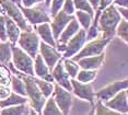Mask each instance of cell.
Returning a JSON list of instances; mask_svg holds the SVG:
<instances>
[{"instance_id": "obj_13", "label": "cell", "mask_w": 128, "mask_h": 115, "mask_svg": "<svg viewBox=\"0 0 128 115\" xmlns=\"http://www.w3.org/2000/svg\"><path fill=\"white\" fill-rule=\"evenodd\" d=\"M127 89L120 90L117 92L113 98L103 102L110 110L117 112L119 114H127L128 113V101H127Z\"/></svg>"}, {"instance_id": "obj_16", "label": "cell", "mask_w": 128, "mask_h": 115, "mask_svg": "<svg viewBox=\"0 0 128 115\" xmlns=\"http://www.w3.org/2000/svg\"><path fill=\"white\" fill-rule=\"evenodd\" d=\"M33 69H34V76L35 77L44 79V80L49 81V82H54V79H53V77H52L50 71H49L48 66L45 64V61L43 60L42 56L40 54H37L35 57H34Z\"/></svg>"}, {"instance_id": "obj_38", "label": "cell", "mask_w": 128, "mask_h": 115, "mask_svg": "<svg viewBox=\"0 0 128 115\" xmlns=\"http://www.w3.org/2000/svg\"><path fill=\"white\" fill-rule=\"evenodd\" d=\"M116 9H117L118 13L120 14V17L123 18V19L127 20V18H128V10H127V7H116Z\"/></svg>"}, {"instance_id": "obj_18", "label": "cell", "mask_w": 128, "mask_h": 115, "mask_svg": "<svg viewBox=\"0 0 128 115\" xmlns=\"http://www.w3.org/2000/svg\"><path fill=\"white\" fill-rule=\"evenodd\" d=\"M35 29H36V33L38 35L40 40H42V42H45L49 44V45L56 47V40L54 38L49 22L40 23V24L35 25Z\"/></svg>"}, {"instance_id": "obj_2", "label": "cell", "mask_w": 128, "mask_h": 115, "mask_svg": "<svg viewBox=\"0 0 128 115\" xmlns=\"http://www.w3.org/2000/svg\"><path fill=\"white\" fill-rule=\"evenodd\" d=\"M12 70L16 72V75H18L24 81L28 102L30 104V106L32 107V110H34L37 114H42V110H43V106H44V103L46 101V98L40 91L35 80H34V76H30V75H26V73L16 71L13 68Z\"/></svg>"}, {"instance_id": "obj_30", "label": "cell", "mask_w": 128, "mask_h": 115, "mask_svg": "<svg viewBox=\"0 0 128 115\" xmlns=\"http://www.w3.org/2000/svg\"><path fill=\"white\" fill-rule=\"evenodd\" d=\"M115 34L117 35L119 38H122L125 43L128 42V23H127V20L122 19L120 21L118 22V24L115 29Z\"/></svg>"}, {"instance_id": "obj_1", "label": "cell", "mask_w": 128, "mask_h": 115, "mask_svg": "<svg viewBox=\"0 0 128 115\" xmlns=\"http://www.w3.org/2000/svg\"><path fill=\"white\" fill-rule=\"evenodd\" d=\"M123 18L118 13L116 6L113 4L108 5L107 7L102 9L100 16L98 19V30L102 32V37L112 40L115 35V29L117 26L118 22Z\"/></svg>"}, {"instance_id": "obj_33", "label": "cell", "mask_w": 128, "mask_h": 115, "mask_svg": "<svg viewBox=\"0 0 128 115\" xmlns=\"http://www.w3.org/2000/svg\"><path fill=\"white\" fill-rule=\"evenodd\" d=\"M95 113L98 115H103V114H110V115H119V113L117 112L110 110L106 106L105 104H104L103 102L98 101V103H96V108H95Z\"/></svg>"}, {"instance_id": "obj_27", "label": "cell", "mask_w": 128, "mask_h": 115, "mask_svg": "<svg viewBox=\"0 0 128 115\" xmlns=\"http://www.w3.org/2000/svg\"><path fill=\"white\" fill-rule=\"evenodd\" d=\"M11 61V43L0 42V64L8 65Z\"/></svg>"}, {"instance_id": "obj_8", "label": "cell", "mask_w": 128, "mask_h": 115, "mask_svg": "<svg viewBox=\"0 0 128 115\" xmlns=\"http://www.w3.org/2000/svg\"><path fill=\"white\" fill-rule=\"evenodd\" d=\"M86 42V30L80 28V30L72 36L70 40L67 41L66 43V49L62 53L64 58H71L72 56H74L82 48L84 43Z\"/></svg>"}, {"instance_id": "obj_29", "label": "cell", "mask_w": 128, "mask_h": 115, "mask_svg": "<svg viewBox=\"0 0 128 115\" xmlns=\"http://www.w3.org/2000/svg\"><path fill=\"white\" fill-rule=\"evenodd\" d=\"M62 65H64V68H65L67 73L69 75V77H70L71 79L76 78V76H77V73L80 69V67H79V65L77 64V61L72 60L71 58H64Z\"/></svg>"}, {"instance_id": "obj_10", "label": "cell", "mask_w": 128, "mask_h": 115, "mask_svg": "<svg viewBox=\"0 0 128 115\" xmlns=\"http://www.w3.org/2000/svg\"><path fill=\"white\" fill-rule=\"evenodd\" d=\"M70 82H71V91L77 98L81 100H86V101H89L91 103L94 102L95 92L93 91L92 84L90 82L84 83V82L78 81L74 78L70 79Z\"/></svg>"}, {"instance_id": "obj_11", "label": "cell", "mask_w": 128, "mask_h": 115, "mask_svg": "<svg viewBox=\"0 0 128 115\" xmlns=\"http://www.w3.org/2000/svg\"><path fill=\"white\" fill-rule=\"evenodd\" d=\"M127 87H128L127 79L112 82V83L107 84L106 87L100 89L98 92H95V98L101 102H105L107 100H110V98H113V96L117 92H119L120 90L127 89Z\"/></svg>"}, {"instance_id": "obj_6", "label": "cell", "mask_w": 128, "mask_h": 115, "mask_svg": "<svg viewBox=\"0 0 128 115\" xmlns=\"http://www.w3.org/2000/svg\"><path fill=\"white\" fill-rule=\"evenodd\" d=\"M0 5H1L2 9H4V13L8 14V17H9L11 20H13L22 31H31L32 30L31 25L28 24L25 17L23 16V13H22L19 6H16L14 2L11 1V0H0Z\"/></svg>"}, {"instance_id": "obj_7", "label": "cell", "mask_w": 128, "mask_h": 115, "mask_svg": "<svg viewBox=\"0 0 128 115\" xmlns=\"http://www.w3.org/2000/svg\"><path fill=\"white\" fill-rule=\"evenodd\" d=\"M52 96L54 98L59 110L62 111V114H69L72 105V95L70 91L66 90L65 88L60 87L59 84L55 83Z\"/></svg>"}, {"instance_id": "obj_14", "label": "cell", "mask_w": 128, "mask_h": 115, "mask_svg": "<svg viewBox=\"0 0 128 115\" xmlns=\"http://www.w3.org/2000/svg\"><path fill=\"white\" fill-rule=\"evenodd\" d=\"M52 77H53L54 81L60 87L65 88L66 90L71 91V82H70V77L67 73V71L64 68L62 60H58L57 64L52 68Z\"/></svg>"}, {"instance_id": "obj_34", "label": "cell", "mask_w": 128, "mask_h": 115, "mask_svg": "<svg viewBox=\"0 0 128 115\" xmlns=\"http://www.w3.org/2000/svg\"><path fill=\"white\" fill-rule=\"evenodd\" d=\"M6 14H0V42H6L7 38V28H6Z\"/></svg>"}, {"instance_id": "obj_25", "label": "cell", "mask_w": 128, "mask_h": 115, "mask_svg": "<svg viewBox=\"0 0 128 115\" xmlns=\"http://www.w3.org/2000/svg\"><path fill=\"white\" fill-rule=\"evenodd\" d=\"M34 80H35L37 87H38L40 91L43 93V95L45 96L46 99L49 98V96L53 94V91H54V82H49V81H46L44 79H40V78H37V77L34 76Z\"/></svg>"}, {"instance_id": "obj_39", "label": "cell", "mask_w": 128, "mask_h": 115, "mask_svg": "<svg viewBox=\"0 0 128 115\" xmlns=\"http://www.w3.org/2000/svg\"><path fill=\"white\" fill-rule=\"evenodd\" d=\"M112 4L116 6V7H127L128 0H113Z\"/></svg>"}, {"instance_id": "obj_3", "label": "cell", "mask_w": 128, "mask_h": 115, "mask_svg": "<svg viewBox=\"0 0 128 115\" xmlns=\"http://www.w3.org/2000/svg\"><path fill=\"white\" fill-rule=\"evenodd\" d=\"M33 60L28 53H25L22 48H20L16 45L11 44V61L14 68L20 72L26 73L30 76H34V69H33Z\"/></svg>"}, {"instance_id": "obj_35", "label": "cell", "mask_w": 128, "mask_h": 115, "mask_svg": "<svg viewBox=\"0 0 128 115\" xmlns=\"http://www.w3.org/2000/svg\"><path fill=\"white\" fill-rule=\"evenodd\" d=\"M60 10H62L65 13L67 14H70V16H74L76 9H74V1L72 0H65L64 1V4L62 6V9Z\"/></svg>"}, {"instance_id": "obj_4", "label": "cell", "mask_w": 128, "mask_h": 115, "mask_svg": "<svg viewBox=\"0 0 128 115\" xmlns=\"http://www.w3.org/2000/svg\"><path fill=\"white\" fill-rule=\"evenodd\" d=\"M110 40L104 37H96L94 40L86 41L82 46V48L74 56H72L71 59L77 61L80 58L86 57V56H94V55H100L102 53H104L105 47L108 45Z\"/></svg>"}, {"instance_id": "obj_20", "label": "cell", "mask_w": 128, "mask_h": 115, "mask_svg": "<svg viewBox=\"0 0 128 115\" xmlns=\"http://www.w3.org/2000/svg\"><path fill=\"white\" fill-rule=\"evenodd\" d=\"M31 106L28 105V102L22 103V104H16L12 106H8L0 108V114L2 115H25L31 113Z\"/></svg>"}, {"instance_id": "obj_37", "label": "cell", "mask_w": 128, "mask_h": 115, "mask_svg": "<svg viewBox=\"0 0 128 115\" xmlns=\"http://www.w3.org/2000/svg\"><path fill=\"white\" fill-rule=\"evenodd\" d=\"M10 92H11V89L9 88V85L0 84V100L6 99L10 94Z\"/></svg>"}, {"instance_id": "obj_44", "label": "cell", "mask_w": 128, "mask_h": 115, "mask_svg": "<svg viewBox=\"0 0 128 115\" xmlns=\"http://www.w3.org/2000/svg\"><path fill=\"white\" fill-rule=\"evenodd\" d=\"M2 13H4V9H2V7H1V5H0V14H2Z\"/></svg>"}, {"instance_id": "obj_24", "label": "cell", "mask_w": 128, "mask_h": 115, "mask_svg": "<svg viewBox=\"0 0 128 115\" xmlns=\"http://www.w3.org/2000/svg\"><path fill=\"white\" fill-rule=\"evenodd\" d=\"M74 14V18L77 19L78 23H79L80 28L86 31L88 30V28L91 25V23L93 21V16L86 12V11H80V10H76Z\"/></svg>"}, {"instance_id": "obj_26", "label": "cell", "mask_w": 128, "mask_h": 115, "mask_svg": "<svg viewBox=\"0 0 128 115\" xmlns=\"http://www.w3.org/2000/svg\"><path fill=\"white\" fill-rule=\"evenodd\" d=\"M42 114H46V115L62 114V111L59 110V107H58V105L56 104V102H55V100L52 95L46 99L44 106H43V110H42Z\"/></svg>"}, {"instance_id": "obj_22", "label": "cell", "mask_w": 128, "mask_h": 115, "mask_svg": "<svg viewBox=\"0 0 128 115\" xmlns=\"http://www.w3.org/2000/svg\"><path fill=\"white\" fill-rule=\"evenodd\" d=\"M26 102H28L26 96L20 95V94L11 91L10 94L6 99L0 100V108L12 106V105H16V104H22V103H26Z\"/></svg>"}, {"instance_id": "obj_43", "label": "cell", "mask_w": 128, "mask_h": 115, "mask_svg": "<svg viewBox=\"0 0 128 115\" xmlns=\"http://www.w3.org/2000/svg\"><path fill=\"white\" fill-rule=\"evenodd\" d=\"M50 1H52V0H45V6H46V7H49V5H50Z\"/></svg>"}, {"instance_id": "obj_42", "label": "cell", "mask_w": 128, "mask_h": 115, "mask_svg": "<svg viewBox=\"0 0 128 115\" xmlns=\"http://www.w3.org/2000/svg\"><path fill=\"white\" fill-rule=\"evenodd\" d=\"M91 5V7L93 8V10H98V6H100V0H88Z\"/></svg>"}, {"instance_id": "obj_28", "label": "cell", "mask_w": 128, "mask_h": 115, "mask_svg": "<svg viewBox=\"0 0 128 115\" xmlns=\"http://www.w3.org/2000/svg\"><path fill=\"white\" fill-rule=\"evenodd\" d=\"M96 77V70H90V69H79L77 76L74 79H77L80 82H84V83H88L91 82L95 79Z\"/></svg>"}, {"instance_id": "obj_36", "label": "cell", "mask_w": 128, "mask_h": 115, "mask_svg": "<svg viewBox=\"0 0 128 115\" xmlns=\"http://www.w3.org/2000/svg\"><path fill=\"white\" fill-rule=\"evenodd\" d=\"M64 1L65 0H52L50 1V14H52V17L55 16L58 11L62 9V6L64 4Z\"/></svg>"}, {"instance_id": "obj_23", "label": "cell", "mask_w": 128, "mask_h": 115, "mask_svg": "<svg viewBox=\"0 0 128 115\" xmlns=\"http://www.w3.org/2000/svg\"><path fill=\"white\" fill-rule=\"evenodd\" d=\"M10 89L12 92H16L20 95L26 96V91H25L24 81L18 75H11L10 77Z\"/></svg>"}, {"instance_id": "obj_32", "label": "cell", "mask_w": 128, "mask_h": 115, "mask_svg": "<svg viewBox=\"0 0 128 115\" xmlns=\"http://www.w3.org/2000/svg\"><path fill=\"white\" fill-rule=\"evenodd\" d=\"M10 77H11V72L9 71V69L6 67V65L0 64V84L9 85Z\"/></svg>"}, {"instance_id": "obj_5", "label": "cell", "mask_w": 128, "mask_h": 115, "mask_svg": "<svg viewBox=\"0 0 128 115\" xmlns=\"http://www.w3.org/2000/svg\"><path fill=\"white\" fill-rule=\"evenodd\" d=\"M40 37L36 32L33 31H21L20 36L16 41L18 46L22 48L25 53H28L32 58H34L38 54V47H40Z\"/></svg>"}, {"instance_id": "obj_41", "label": "cell", "mask_w": 128, "mask_h": 115, "mask_svg": "<svg viewBox=\"0 0 128 115\" xmlns=\"http://www.w3.org/2000/svg\"><path fill=\"white\" fill-rule=\"evenodd\" d=\"M113 2V0H100V6H98V9L102 10L105 7H107L108 5H110Z\"/></svg>"}, {"instance_id": "obj_19", "label": "cell", "mask_w": 128, "mask_h": 115, "mask_svg": "<svg viewBox=\"0 0 128 115\" xmlns=\"http://www.w3.org/2000/svg\"><path fill=\"white\" fill-rule=\"evenodd\" d=\"M79 30H80V25H79V23H78L77 19H76V18H72L70 20V22L66 25V28L64 29L62 32L60 33L59 37L57 38L58 44H66L67 41L70 40Z\"/></svg>"}, {"instance_id": "obj_12", "label": "cell", "mask_w": 128, "mask_h": 115, "mask_svg": "<svg viewBox=\"0 0 128 115\" xmlns=\"http://www.w3.org/2000/svg\"><path fill=\"white\" fill-rule=\"evenodd\" d=\"M40 55L42 56L43 60L45 61V64L48 66L49 69H52L55 65L57 64L58 60H60L62 58V55L60 52H58L54 46L49 45V44L45 42H40V47H38Z\"/></svg>"}, {"instance_id": "obj_15", "label": "cell", "mask_w": 128, "mask_h": 115, "mask_svg": "<svg viewBox=\"0 0 128 115\" xmlns=\"http://www.w3.org/2000/svg\"><path fill=\"white\" fill-rule=\"evenodd\" d=\"M72 18H74V16H70V14L65 13L62 10H59L58 12L53 16V20L49 21L50 23V28H52V32H53L54 38L57 40L59 37L60 33L62 32V30L66 28V25L70 22V20Z\"/></svg>"}, {"instance_id": "obj_21", "label": "cell", "mask_w": 128, "mask_h": 115, "mask_svg": "<svg viewBox=\"0 0 128 115\" xmlns=\"http://www.w3.org/2000/svg\"><path fill=\"white\" fill-rule=\"evenodd\" d=\"M6 28H7V38L9 40V42L12 45L16 44V41L21 33V29L9 17H6Z\"/></svg>"}, {"instance_id": "obj_9", "label": "cell", "mask_w": 128, "mask_h": 115, "mask_svg": "<svg viewBox=\"0 0 128 115\" xmlns=\"http://www.w3.org/2000/svg\"><path fill=\"white\" fill-rule=\"evenodd\" d=\"M23 16L25 17L26 21L30 23L31 25H37L43 22H49L50 21V17L47 14L46 11L40 7H20Z\"/></svg>"}, {"instance_id": "obj_40", "label": "cell", "mask_w": 128, "mask_h": 115, "mask_svg": "<svg viewBox=\"0 0 128 115\" xmlns=\"http://www.w3.org/2000/svg\"><path fill=\"white\" fill-rule=\"evenodd\" d=\"M37 1H40V0H22V5H23V7H32Z\"/></svg>"}, {"instance_id": "obj_17", "label": "cell", "mask_w": 128, "mask_h": 115, "mask_svg": "<svg viewBox=\"0 0 128 115\" xmlns=\"http://www.w3.org/2000/svg\"><path fill=\"white\" fill-rule=\"evenodd\" d=\"M104 61V53L100 55L94 56H86V57L80 58L77 60V64L79 65L81 69H90V70H96L100 68Z\"/></svg>"}, {"instance_id": "obj_31", "label": "cell", "mask_w": 128, "mask_h": 115, "mask_svg": "<svg viewBox=\"0 0 128 115\" xmlns=\"http://www.w3.org/2000/svg\"><path fill=\"white\" fill-rule=\"evenodd\" d=\"M74 5V9L76 10H80V11H86V12L90 13L91 16L94 17V12L93 8L91 7L90 2L88 0H72Z\"/></svg>"}]
</instances>
